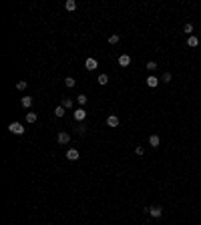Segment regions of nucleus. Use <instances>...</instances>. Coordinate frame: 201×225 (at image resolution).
Masks as SVG:
<instances>
[{
  "label": "nucleus",
  "instance_id": "obj_2",
  "mask_svg": "<svg viewBox=\"0 0 201 225\" xmlns=\"http://www.w3.org/2000/svg\"><path fill=\"white\" fill-rule=\"evenodd\" d=\"M85 68H87V70H97V68H99V60L93 58V56L87 58V60H85Z\"/></svg>",
  "mask_w": 201,
  "mask_h": 225
},
{
  "label": "nucleus",
  "instance_id": "obj_18",
  "mask_svg": "<svg viewBox=\"0 0 201 225\" xmlns=\"http://www.w3.org/2000/svg\"><path fill=\"white\" fill-rule=\"evenodd\" d=\"M76 100H79V105L82 106V105H87L88 99H87V94H79V97H76Z\"/></svg>",
  "mask_w": 201,
  "mask_h": 225
},
{
  "label": "nucleus",
  "instance_id": "obj_1",
  "mask_svg": "<svg viewBox=\"0 0 201 225\" xmlns=\"http://www.w3.org/2000/svg\"><path fill=\"white\" fill-rule=\"evenodd\" d=\"M8 131L14 133V135H22V133H24V127H22V123H10V125H8Z\"/></svg>",
  "mask_w": 201,
  "mask_h": 225
},
{
  "label": "nucleus",
  "instance_id": "obj_20",
  "mask_svg": "<svg viewBox=\"0 0 201 225\" xmlns=\"http://www.w3.org/2000/svg\"><path fill=\"white\" fill-rule=\"evenodd\" d=\"M183 32H187V36H191V32H193V24H185V26H183Z\"/></svg>",
  "mask_w": 201,
  "mask_h": 225
},
{
  "label": "nucleus",
  "instance_id": "obj_25",
  "mask_svg": "<svg viewBox=\"0 0 201 225\" xmlns=\"http://www.w3.org/2000/svg\"><path fill=\"white\" fill-rule=\"evenodd\" d=\"M135 153H137L139 157H143V155H145V149H143V147H135Z\"/></svg>",
  "mask_w": 201,
  "mask_h": 225
},
{
  "label": "nucleus",
  "instance_id": "obj_6",
  "mask_svg": "<svg viewBox=\"0 0 201 225\" xmlns=\"http://www.w3.org/2000/svg\"><path fill=\"white\" fill-rule=\"evenodd\" d=\"M119 123H121V121H119L117 115H109V117H107V125L109 127H113V129H115V127H119Z\"/></svg>",
  "mask_w": 201,
  "mask_h": 225
},
{
  "label": "nucleus",
  "instance_id": "obj_3",
  "mask_svg": "<svg viewBox=\"0 0 201 225\" xmlns=\"http://www.w3.org/2000/svg\"><path fill=\"white\" fill-rule=\"evenodd\" d=\"M73 117H74V121H85L87 119V111H85L82 106H79V109L73 112Z\"/></svg>",
  "mask_w": 201,
  "mask_h": 225
},
{
  "label": "nucleus",
  "instance_id": "obj_9",
  "mask_svg": "<svg viewBox=\"0 0 201 225\" xmlns=\"http://www.w3.org/2000/svg\"><path fill=\"white\" fill-rule=\"evenodd\" d=\"M159 85V79L155 76V74H149L147 76V86H151V88H155V86Z\"/></svg>",
  "mask_w": 201,
  "mask_h": 225
},
{
  "label": "nucleus",
  "instance_id": "obj_24",
  "mask_svg": "<svg viewBox=\"0 0 201 225\" xmlns=\"http://www.w3.org/2000/svg\"><path fill=\"white\" fill-rule=\"evenodd\" d=\"M161 80H163V82H171V73H165L161 76Z\"/></svg>",
  "mask_w": 201,
  "mask_h": 225
},
{
  "label": "nucleus",
  "instance_id": "obj_8",
  "mask_svg": "<svg viewBox=\"0 0 201 225\" xmlns=\"http://www.w3.org/2000/svg\"><path fill=\"white\" fill-rule=\"evenodd\" d=\"M79 157H80V153L76 151V149H68V151H67V159L68 161H76Z\"/></svg>",
  "mask_w": 201,
  "mask_h": 225
},
{
  "label": "nucleus",
  "instance_id": "obj_21",
  "mask_svg": "<svg viewBox=\"0 0 201 225\" xmlns=\"http://www.w3.org/2000/svg\"><path fill=\"white\" fill-rule=\"evenodd\" d=\"M155 68H157V62H155V60H149V62H147V70H151V73H153Z\"/></svg>",
  "mask_w": 201,
  "mask_h": 225
},
{
  "label": "nucleus",
  "instance_id": "obj_19",
  "mask_svg": "<svg viewBox=\"0 0 201 225\" xmlns=\"http://www.w3.org/2000/svg\"><path fill=\"white\" fill-rule=\"evenodd\" d=\"M26 121L28 123H36V112H26Z\"/></svg>",
  "mask_w": 201,
  "mask_h": 225
},
{
  "label": "nucleus",
  "instance_id": "obj_17",
  "mask_svg": "<svg viewBox=\"0 0 201 225\" xmlns=\"http://www.w3.org/2000/svg\"><path fill=\"white\" fill-rule=\"evenodd\" d=\"M119 40H121L119 34H111V36H109V44H117Z\"/></svg>",
  "mask_w": 201,
  "mask_h": 225
},
{
  "label": "nucleus",
  "instance_id": "obj_23",
  "mask_svg": "<svg viewBox=\"0 0 201 225\" xmlns=\"http://www.w3.org/2000/svg\"><path fill=\"white\" fill-rule=\"evenodd\" d=\"M62 106H64V109H73V100L64 99V100H62Z\"/></svg>",
  "mask_w": 201,
  "mask_h": 225
},
{
  "label": "nucleus",
  "instance_id": "obj_26",
  "mask_svg": "<svg viewBox=\"0 0 201 225\" xmlns=\"http://www.w3.org/2000/svg\"><path fill=\"white\" fill-rule=\"evenodd\" d=\"M76 131H79V133H80V135H82V133L87 131V127H85V125H79V129H76Z\"/></svg>",
  "mask_w": 201,
  "mask_h": 225
},
{
  "label": "nucleus",
  "instance_id": "obj_22",
  "mask_svg": "<svg viewBox=\"0 0 201 225\" xmlns=\"http://www.w3.org/2000/svg\"><path fill=\"white\" fill-rule=\"evenodd\" d=\"M26 86H28V82H26V80H20L18 85H16V88H18V91H24Z\"/></svg>",
  "mask_w": 201,
  "mask_h": 225
},
{
  "label": "nucleus",
  "instance_id": "obj_12",
  "mask_svg": "<svg viewBox=\"0 0 201 225\" xmlns=\"http://www.w3.org/2000/svg\"><path fill=\"white\" fill-rule=\"evenodd\" d=\"M197 44H199V38H197V36H193V34H191V36H187V46H197Z\"/></svg>",
  "mask_w": 201,
  "mask_h": 225
},
{
  "label": "nucleus",
  "instance_id": "obj_10",
  "mask_svg": "<svg viewBox=\"0 0 201 225\" xmlns=\"http://www.w3.org/2000/svg\"><path fill=\"white\" fill-rule=\"evenodd\" d=\"M20 105L24 106V109H30V106H32V97H22V99H20Z\"/></svg>",
  "mask_w": 201,
  "mask_h": 225
},
{
  "label": "nucleus",
  "instance_id": "obj_14",
  "mask_svg": "<svg viewBox=\"0 0 201 225\" xmlns=\"http://www.w3.org/2000/svg\"><path fill=\"white\" fill-rule=\"evenodd\" d=\"M54 117H58V119H62V117H64V106H56V109H54Z\"/></svg>",
  "mask_w": 201,
  "mask_h": 225
},
{
  "label": "nucleus",
  "instance_id": "obj_15",
  "mask_svg": "<svg viewBox=\"0 0 201 225\" xmlns=\"http://www.w3.org/2000/svg\"><path fill=\"white\" fill-rule=\"evenodd\" d=\"M97 82H99V85H107V82H109V76H107L105 73H103V74H99V79H97Z\"/></svg>",
  "mask_w": 201,
  "mask_h": 225
},
{
  "label": "nucleus",
  "instance_id": "obj_16",
  "mask_svg": "<svg viewBox=\"0 0 201 225\" xmlns=\"http://www.w3.org/2000/svg\"><path fill=\"white\" fill-rule=\"evenodd\" d=\"M64 85H67V86H68V88H73V86H74V85H76V80H74V79H73V76H67V79H64Z\"/></svg>",
  "mask_w": 201,
  "mask_h": 225
},
{
  "label": "nucleus",
  "instance_id": "obj_7",
  "mask_svg": "<svg viewBox=\"0 0 201 225\" xmlns=\"http://www.w3.org/2000/svg\"><path fill=\"white\" fill-rule=\"evenodd\" d=\"M119 64L123 66V68H127V66L131 64V56H129V54H121L119 56Z\"/></svg>",
  "mask_w": 201,
  "mask_h": 225
},
{
  "label": "nucleus",
  "instance_id": "obj_13",
  "mask_svg": "<svg viewBox=\"0 0 201 225\" xmlns=\"http://www.w3.org/2000/svg\"><path fill=\"white\" fill-rule=\"evenodd\" d=\"M64 8L73 12V10H76V2H74V0H67V2H64Z\"/></svg>",
  "mask_w": 201,
  "mask_h": 225
},
{
  "label": "nucleus",
  "instance_id": "obj_4",
  "mask_svg": "<svg viewBox=\"0 0 201 225\" xmlns=\"http://www.w3.org/2000/svg\"><path fill=\"white\" fill-rule=\"evenodd\" d=\"M56 141H58V145H67L68 141H70V135H68V133H58V135H56Z\"/></svg>",
  "mask_w": 201,
  "mask_h": 225
},
{
  "label": "nucleus",
  "instance_id": "obj_5",
  "mask_svg": "<svg viewBox=\"0 0 201 225\" xmlns=\"http://www.w3.org/2000/svg\"><path fill=\"white\" fill-rule=\"evenodd\" d=\"M149 215H151V217H155V219H159L161 215H163V209H161L159 205H157V207H149Z\"/></svg>",
  "mask_w": 201,
  "mask_h": 225
},
{
  "label": "nucleus",
  "instance_id": "obj_11",
  "mask_svg": "<svg viewBox=\"0 0 201 225\" xmlns=\"http://www.w3.org/2000/svg\"><path fill=\"white\" fill-rule=\"evenodd\" d=\"M149 145L157 149V147L161 145V139H159V137H157V135H151V137H149Z\"/></svg>",
  "mask_w": 201,
  "mask_h": 225
}]
</instances>
